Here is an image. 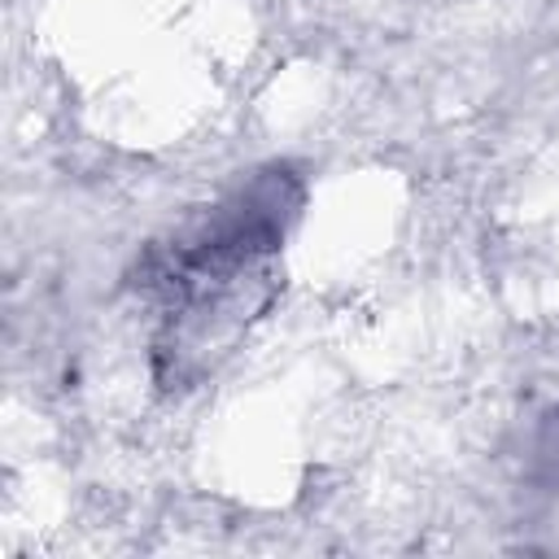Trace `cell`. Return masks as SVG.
<instances>
[{
	"label": "cell",
	"instance_id": "1",
	"mask_svg": "<svg viewBox=\"0 0 559 559\" xmlns=\"http://www.w3.org/2000/svg\"><path fill=\"white\" fill-rule=\"evenodd\" d=\"M533 472L542 485H550L559 493V406L537 424V437H533Z\"/></svg>",
	"mask_w": 559,
	"mask_h": 559
}]
</instances>
